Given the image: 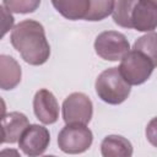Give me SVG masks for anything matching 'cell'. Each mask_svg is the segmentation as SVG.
Instances as JSON below:
<instances>
[{"label":"cell","mask_w":157,"mask_h":157,"mask_svg":"<svg viewBox=\"0 0 157 157\" xmlns=\"http://www.w3.org/2000/svg\"><path fill=\"white\" fill-rule=\"evenodd\" d=\"M12 47L29 65H43L50 55V47L43 26L34 20L17 23L10 36Z\"/></svg>","instance_id":"1"},{"label":"cell","mask_w":157,"mask_h":157,"mask_svg":"<svg viewBox=\"0 0 157 157\" xmlns=\"http://www.w3.org/2000/svg\"><path fill=\"white\" fill-rule=\"evenodd\" d=\"M98 97L108 104H120L130 94L131 87L119 71V67H109L102 71L96 80Z\"/></svg>","instance_id":"2"},{"label":"cell","mask_w":157,"mask_h":157,"mask_svg":"<svg viewBox=\"0 0 157 157\" xmlns=\"http://www.w3.org/2000/svg\"><path fill=\"white\" fill-rule=\"evenodd\" d=\"M155 67L156 66L153 61L147 55L136 49H132L121 58L119 71L125 81L131 86L146 82Z\"/></svg>","instance_id":"3"},{"label":"cell","mask_w":157,"mask_h":157,"mask_svg":"<svg viewBox=\"0 0 157 157\" xmlns=\"http://www.w3.org/2000/svg\"><path fill=\"white\" fill-rule=\"evenodd\" d=\"M93 141L92 131L83 124H66L58 135L59 148L70 155L87 151Z\"/></svg>","instance_id":"4"},{"label":"cell","mask_w":157,"mask_h":157,"mask_svg":"<svg viewBox=\"0 0 157 157\" xmlns=\"http://www.w3.org/2000/svg\"><path fill=\"white\" fill-rule=\"evenodd\" d=\"M94 50L98 56L108 61H118L130 50L126 37L117 31H104L94 40Z\"/></svg>","instance_id":"5"},{"label":"cell","mask_w":157,"mask_h":157,"mask_svg":"<svg viewBox=\"0 0 157 157\" xmlns=\"http://www.w3.org/2000/svg\"><path fill=\"white\" fill-rule=\"evenodd\" d=\"M92 114V101L82 92H74L63 102V119L66 124L87 125L91 121Z\"/></svg>","instance_id":"6"},{"label":"cell","mask_w":157,"mask_h":157,"mask_svg":"<svg viewBox=\"0 0 157 157\" xmlns=\"http://www.w3.org/2000/svg\"><path fill=\"white\" fill-rule=\"evenodd\" d=\"M50 142V134L47 128L32 124L23 131L18 140V147L27 156H39L45 152Z\"/></svg>","instance_id":"7"},{"label":"cell","mask_w":157,"mask_h":157,"mask_svg":"<svg viewBox=\"0 0 157 157\" xmlns=\"http://www.w3.org/2000/svg\"><path fill=\"white\" fill-rule=\"evenodd\" d=\"M131 28L139 32H152L157 28V6L146 0H137L130 15Z\"/></svg>","instance_id":"8"},{"label":"cell","mask_w":157,"mask_h":157,"mask_svg":"<svg viewBox=\"0 0 157 157\" xmlns=\"http://www.w3.org/2000/svg\"><path fill=\"white\" fill-rule=\"evenodd\" d=\"M33 110L43 124H54L59 118V104L55 96L45 90L42 88L37 91L33 98Z\"/></svg>","instance_id":"9"},{"label":"cell","mask_w":157,"mask_h":157,"mask_svg":"<svg viewBox=\"0 0 157 157\" xmlns=\"http://www.w3.org/2000/svg\"><path fill=\"white\" fill-rule=\"evenodd\" d=\"M28 118L20 112L2 114L1 118V144H15L28 128Z\"/></svg>","instance_id":"10"},{"label":"cell","mask_w":157,"mask_h":157,"mask_svg":"<svg viewBox=\"0 0 157 157\" xmlns=\"http://www.w3.org/2000/svg\"><path fill=\"white\" fill-rule=\"evenodd\" d=\"M21 66L10 55H0V87L4 91L15 88L21 81Z\"/></svg>","instance_id":"11"},{"label":"cell","mask_w":157,"mask_h":157,"mask_svg":"<svg viewBox=\"0 0 157 157\" xmlns=\"http://www.w3.org/2000/svg\"><path fill=\"white\" fill-rule=\"evenodd\" d=\"M101 152L103 157H130L132 145L120 135H108L101 144Z\"/></svg>","instance_id":"12"},{"label":"cell","mask_w":157,"mask_h":157,"mask_svg":"<svg viewBox=\"0 0 157 157\" xmlns=\"http://www.w3.org/2000/svg\"><path fill=\"white\" fill-rule=\"evenodd\" d=\"M55 10L67 20H85L90 10V0H52Z\"/></svg>","instance_id":"13"},{"label":"cell","mask_w":157,"mask_h":157,"mask_svg":"<svg viewBox=\"0 0 157 157\" xmlns=\"http://www.w3.org/2000/svg\"><path fill=\"white\" fill-rule=\"evenodd\" d=\"M115 6V0H90V10L86 21H101L112 15Z\"/></svg>","instance_id":"14"},{"label":"cell","mask_w":157,"mask_h":157,"mask_svg":"<svg viewBox=\"0 0 157 157\" xmlns=\"http://www.w3.org/2000/svg\"><path fill=\"white\" fill-rule=\"evenodd\" d=\"M137 0H117L114 10L112 12L113 21L124 28H131L130 23V15L131 10Z\"/></svg>","instance_id":"15"},{"label":"cell","mask_w":157,"mask_h":157,"mask_svg":"<svg viewBox=\"0 0 157 157\" xmlns=\"http://www.w3.org/2000/svg\"><path fill=\"white\" fill-rule=\"evenodd\" d=\"M145 55H147L157 66V33L156 32H150L146 33L145 36H141L137 38L134 43V48Z\"/></svg>","instance_id":"16"},{"label":"cell","mask_w":157,"mask_h":157,"mask_svg":"<svg viewBox=\"0 0 157 157\" xmlns=\"http://www.w3.org/2000/svg\"><path fill=\"white\" fill-rule=\"evenodd\" d=\"M40 0H2V5L11 12L29 13L39 7Z\"/></svg>","instance_id":"17"},{"label":"cell","mask_w":157,"mask_h":157,"mask_svg":"<svg viewBox=\"0 0 157 157\" xmlns=\"http://www.w3.org/2000/svg\"><path fill=\"white\" fill-rule=\"evenodd\" d=\"M146 137L152 146L157 147V117L148 121L146 126Z\"/></svg>","instance_id":"18"},{"label":"cell","mask_w":157,"mask_h":157,"mask_svg":"<svg viewBox=\"0 0 157 157\" xmlns=\"http://www.w3.org/2000/svg\"><path fill=\"white\" fill-rule=\"evenodd\" d=\"M1 11H2V16H4V21H2V37H4L5 33L12 27V25H13V17L10 13L11 11H9L4 5L1 6Z\"/></svg>","instance_id":"19"},{"label":"cell","mask_w":157,"mask_h":157,"mask_svg":"<svg viewBox=\"0 0 157 157\" xmlns=\"http://www.w3.org/2000/svg\"><path fill=\"white\" fill-rule=\"evenodd\" d=\"M146 1H150V2H152V4H155L157 6V0H146Z\"/></svg>","instance_id":"20"}]
</instances>
